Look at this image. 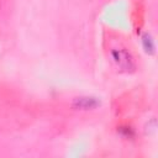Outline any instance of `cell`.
<instances>
[{"label": "cell", "mask_w": 158, "mask_h": 158, "mask_svg": "<svg viewBox=\"0 0 158 158\" xmlns=\"http://www.w3.org/2000/svg\"><path fill=\"white\" fill-rule=\"evenodd\" d=\"M101 106V99L95 95H79L74 96L70 101V107L79 111H93Z\"/></svg>", "instance_id": "obj_2"}, {"label": "cell", "mask_w": 158, "mask_h": 158, "mask_svg": "<svg viewBox=\"0 0 158 158\" xmlns=\"http://www.w3.org/2000/svg\"><path fill=\"white\" fill-rule=\"evenodd\" d=\"M110 58L117 69L122 73H135L137 69V63L133 54L125 46H114L109 49Z\"/></svg>", "instance_id": "obj_1"}, {"label": "cell", "mask_w": 158, "mask_h": 158, "mask_svg": "<svg viewBox=\"0 0 158 158\" xmlns=\"http://www.w3.org/2000/svg\"><path fill=\"white\" fill-rule=\"evenodd\" d=\"M139 38H141V46L144 53L148 56H154L157 52V46H156V40L152 36V33L148 31H144L141 33Z\"/></svg>", "instance_id": "obj_3"}, {"label": "cell", "mask_w": 158, "mask_h": 158, "mask_svg": "<svg viewBox=\"0 0 158 158\" xmlns=\"http://www.w3.org/2000/svg\"><path fill=\"white\" fill-rule=\"evenodd\" d=\"M116 131H117V135L120 137H122L123 139L133 141L136 138V130L128 123H122V125L117 126Z\"/></svg>", "instance_id": "obj_4"}]
</instances>
